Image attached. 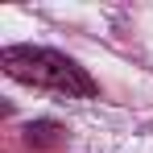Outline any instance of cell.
<instances>
[{
    "mask_svg": "<svg viewBox=\"0 0 153 153\" xmlns=\"http://www.w3.org/2000/svg\"><path fill=\"white\" fill-rule=\"evenodd\" d=\"M0 66L4 75H13L17 83H33V87H50L62 95H75V100H91L100 87L95 79L79 66L75 58L46 46H4L0 50Z\"/></svg>",
    "mask_w": 153,
    "mask_h": 153,
    "instance_id": "cell-1",
    "label": "cell"
},
{
    "mask_svg": "<svg viewBox=\"0 0 153 153\" xmlns=\"http://www.w3.org/2000/svg\"><path fill=\"white\" fill-rule=\"evenodd\" d=\"M58 132H62V128L54 124V120H37V124L25 128V141H29V145H54Z\"/></svg>",
    "mask_w": 153,
    "mask_h": 153,
    "instance_id": "cell-2",
    "label": "cell"
}]
</instances>
